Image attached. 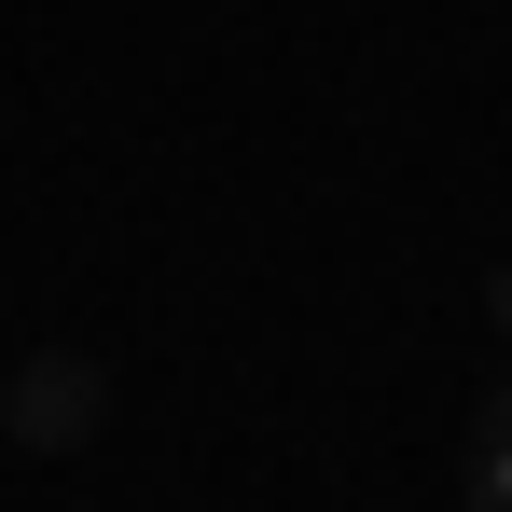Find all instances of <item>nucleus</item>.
Masks as SVG:
<instances>
[{
  "mask_svg": "<svg viewBox=\"0 0 512 512\" xmlns=\"http://www.w3.org/2000/svg\"><path fill=\"white\" fill-rule=\"evenodd\" d=\"M97 429H111V360L97 346H28L0 374V443L14 457H84Z\"/></svg>",
  "mask_w": 512,
  "mask_h": 512,
  "instance_id": "obj_1",
  "label": "nucleus"
},
{
  "mask_svg": "<svg viewBox=\"0 0 512 512\" xmlns=\"http://www.w3.org/2000/svg\"><path fill=\"white\" fill-rule=\"evenodd\" d=\"M471 499H485V512H512V388L471 416Z\"/></svg>",
  "mask_w": 512,
  "mask_h": 512,
  "instance_id": "obj_2",
  "label": "nucleus"
},
{
  "mask_svg": "<svg viewBox=\"0 0 512 512\" xmlns=\"http://www.w3.org/2000/svg\"><path fill=\"white\" fill-rule=\"evenodd\" d=\"M485 319H499V346H512V263H485Z\"/></svg>",
  "mask_w": 512,
  "mask_h": 512,
  "instance_id": "obj_3",
  "label": "nucleus"
}]
</instances>
